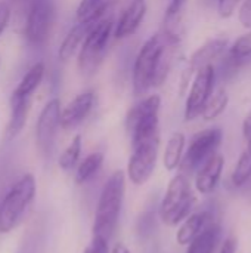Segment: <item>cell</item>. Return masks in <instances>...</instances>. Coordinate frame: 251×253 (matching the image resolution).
I'll return each mask as SVG.
<instances>
[{"label":"cell","instance_id":"obj_28","mask_svg":"<svg viewBox=\"0 0 251 253\" xmlns=\"http://www.w3.org/2000/svg\"><path fill=\"white\" fill-rule=\"evenodd\" d=\"M80 154H81V136L80 135H75L71 139L70 145L61 154L59 162H58L59 163V168L64 169V170H71L77 165V162L80 159Z\"/></svg>","mask_w":251,"mask_h":253},{"label":"cell","instance_id":"obj_4","mask_svg":"<svg viewBox=\"0 0 251 253\" xmlns=\"http://www.w3.org/2000/svg\"><path fill=\"white\" fill-rule=\"evenodd\" d=\"M197 197L194 196L188 176L179 173L170 181L167 191L161 200L160 219L169 227H176L191 215Z\"/></svg>","mask_w":251,"mask_h":253},{"label":"cell","instance_id":"obj_13","mask_svg":"<svg viewBox=\"0 0 251 253\" xmlns=\"http://www.w3.org/2000/svg\"><path fill=\"white\" fill-rule=\"evenodd\" d=\"M225 168V157L220 153H215L209 160H206L195 175V188L200 194L209 196L212 194L222 178Z\"/></svg>","mask_w":251,"mask_h":253},{"label":"cell","instance_id":"obj_9","mask_svg":"<svg viewBox=\"0 0 251 253\" xmlns=\"http://www.w3.org/2000/svg\"><path fill=\"white\" fill-rule=\"evenodd\" d=\"M215 79H216V71H215L213 64L200 68L194 74V80H192V84L186 98V104H185L186 122H192L201 116L209 98L213 93Z\"/></svg>","mask_w":251,"mask_h":253},{"label":"cell","instance_id":"obj_1","mask_svg":"<svg viewBox=\"0 0 251 253\" xmlns=\"http://www.w3.org/2000/svg\"><path fill=\"white\" fill-rule=\"evenodd\" d=\"M175 47L163 34H154L141 47L133 67V93L145 95L151 87L160 86L169 74L170 49Z\"/></svg>","mask_w":251,"mask_h":253},{"label":"cell","instance_id":"obj_29","mask_svg":"<svg viewBox=\"0 0 251 253\" xmlns=\"http://www.w3.org/2000/svg\"><path fill=\"white\" fill-rule=\"evenodd\" d=\"M241 0H219L217 9H219V15L222 18H229L232 16V13L235 12V9L238 7Z\"/></svg>","mask_w":251,"mask_h":253},{"label":"cell","instance_id":"obj_22","mask_svg":"<svg viewBox=\"0 0 251 253\" xmlns=\"http://www.w3.org/2000/svg\"><path fill=\"white\" fill-rule=\"evenodd\" d=\"M114 0H80L77 7V21L101 19L108 15Z\"/></svg>","mask_w":251,"mask_h":253},{"label":"cell","instance_id":"obj_3","mask_svg":"<svg viewBox=\"0 0 251 253\" xmlns=\"http://www.w3.org/2000/svg\"><path fill=\"white\" fill-rule=\"evenodd\" d=\"M37 185L31 173L22 175L6 193L0 203V233H10L22 219L36 197Z\"/></svg>","mask_w":251,"mask_h":253},{"label":"cell","instance_id":"obj_5","mask_svg":"<svg viewBox=\"0 0 251 253\" xmlns=\"http://www.w3.org/2000/svg\"><path fill=\"white\" fill-rule=\"evenodd\" d=\"M114 24L115 22L111 16L109 18L108 15L104 16L93 25V28L81 43L77 62H78V70L83 74L86 76L95 74L99 65L102 64L105 53L108 50L111 34L114 33Z\"/></svg>","mask_w":251,"mask_h":253},{"label":"cell","instance_id":"obj_24","mask_svg":"<svg viewBox=\"0 0 251 253\" xmlns=\"http://www.w3.org/2000/svg\"><path fill=\"white\" fill-rule=\"evenodd\" d=\"M104 163V154L102 153H92L89 154L77 168L75 172V182L77 184H86L90 181L102 168Z\"/></svg>","mask_w":251,"mask_h":253},{"label":"cell","instance_id":"obj_25","mask_svg":"<svg viewBox=\"0 0 251 253\" xmlns=\"http://www.w3.org/2000/svg\"><path fill=\"white\" fill-rule=\"evenodd\" d=\"M228 102H229V95L225 87H220L215 93H212L201 116L204 117V120H215L226 110Z\"/></svg>","mask_w":251,"mask_h":253},{"label":"cell","instance_id":"obj_31","mask_svg":"<svg viewBox=\"0 0 251 253\" xmlns=\"http://www.w3.org/2000/svg\"><path fill=\"white\" fill-rule=\"evenodd\" d=\"M83 253H108V242L99 237H93L92 243Z\"/></svg>","mask_w":251,"mask_h":253},{"label":"cell","instance_id":"obj_20","mask_svg":"<svg viewBox=\"0 0 251 253\" xmlns=\"http://www.w3.org/2000/svg\"><path fill=\"white\" fill-rule=\"evenodd\" d=\"M209 222L207 212H195L183 219L182 225L176 233V242L180 246H188L206 227Z\"/></svg>","mask_w":251,"mask_h":253},{"label":"cell","instance_id":"obj_32","mask_svg":"<svg viewBox=\"0 0 251 253\" xmlns=\"http://www.w3.org/2000/svg\"><path fill=\"white\" fill-rule=\"evenodd\" d=\"M9 19H10V7H9V4L6 1L0 0V34L7 27Z\"/></svg>","mask_w":251,"mask_h":253},{"label":"cell","instance_id":"obj_10","mask_svg":"<svg viewBox=\"0 0 251 253\" xmlns=\"http://www.w3.org/2000/svg\"><path fill=\"white\" fill-rule=\"evenodd\" d=\"M55 16V6L52 0H34L25 24V36L34 46L43 44L50 33Z\"/></svg>","mask_w":251,"mask_h":253},{"label":"cell","instance_id":"obj_23","mask_svg":"<svg viewBox=\"0 0 251 253\" xmlns=\"http://www.w3.org/2000/svg\"><path fill=\"white\" fill-rule=\"evenodd\" d=\"M44 76V64L43 62H37L34 64L27 74L21 79L18 87L13 90V93L19 95V96H27L31 98V95L34 93V90L40 86L41 80Z\"/></svg>","mask_w":251,"mask_h":253},{"label":"cell","instance_id":"obj_8","mask_svg":"<svg viewBox=\"0 0 251 253\" xmlns=\"http://www.w3.org/2000/svg\"><path fill=\"white\" fill-rule=\"evenodd\" d=\"M133 153L127 163L129 179L135 185L145 184L154 173L158 159L160 135L132 142Z\"/></svg>","mask_w":251,"mask_h":253},{"label":"cell","instance_id":"obj_21","mask_svg":"<svg viewBox=\"0 0 251 253\" xmlns=\"http://www.w3.org/2000/svg\"><path fill=\"white\" fill-rule=\"evenodd\" d=\"M183 148H185V135L182 132H175L167 141V145L164 148V156H163L164 168L169 172L179 168L182 156H183Z\"/></svg>","mask_w":251,"mask_h":253},{"label":"cell","instance_id":"obj_27","mask_svg":"<svg viewBox=\"0 0 251 253\" xmlns=\"http://www.w3.org/2000/svg\"><path fill=\"white\" fill-rule=\"evenodd\" d=\"M229 58L235 65L251 61V30L247 34L238 37L229 47Z\"/></svg>","mask_w":251,"mask_h":253},{"label":"cell","instance_id":"obj_19","mask_svg":"<svg viewBox=\"0 0 251 253\" xmlns=\"http://www.w3.org/2000/svg\"><path fill=\"white\" fill-rule=\"evenodd\" d=\"M222 236V227L217 222L207 224V227L188 245L186 253H215Z\"/></svg>","mask_w":251,"mask_h":253},{"label":"cell","instance_id":"obj_7","mask_svg":"<svg viewBox=\"0 0 251 253\" xmlns=\"http://www.w3.org/2000/svg\"><path fill=\"white\" fill-rule=\"evenodd\" d=\"M222 139H223V132L219 127H210L194 135L185 154L182 156L179 165L180 173L189 176L194 172H197L206 160H209L215 153H217Z\"/></svg>","mask_w":251,"mask_h":253},{"label":"cell","instance_id":"obj_30","mask_svg":"<svg viewBox=\"0 0 251 253\" xmlns=\"http://www.w3.org/2000/svg\"><path fill=\"white\" fill-rule=\"evenodd\" d=\"M238 18L246 28H251V0H244V3L240 7Z\"/></svg>","mask_w":251,"mask_h":253},{"label":"cell","instance_id":"obj_11","mask_svg":"<svg viewBox=\"0 0 251 253\" xmlns=\"http://www.w3.org/2000/svg\"><path fill=\"white\" fill-rule=\"evenodd\" d=\"M59 126H61V102L58 98H53L43 107L36 125V141L40 151L44 156L50 154Z\"/></svg>","mask_w":251,"mask_h":253},{"label":"cell","instance_id":"obj_17","mask_svg":"<svg viewBox=\"0 0 251 253\" xmlns=\"http://www.w3.org/2000/svg\"><path fill=\"white\" fill-rule=\"evenodd\" d=\"M185 3L186 0H172L164 15V28L161 34L166 37L167 42L175 46L180 42L182 37V15Z\"/></svg>","mask_w":251,"mask_h":253},{"label":"cell","instance_id":"obj_18","mask_svg":"<svg viewBox=\"0 0 251 253\" xmlns=\"http://www.w3.org/2000/svg\"><path fill=\"white\" fill-rule=\"evenodd\" d=\"M28 110H30V98L12 93L10 116H9L7 130H6L9 139L16 138L21 133V130L24 129V126L27 123V117H28Z\"/></svg>","mask_w":251,"mask_h":253},{"label":"cell","instance_id":"obj_33","mask_svg":"<svg viewBox=\"0 0 251 253\" xmlns=\"http://www.w3.org/2000/svg\"><path fill=\"white\" fill-rule=\"evenodd\" d=\"M237 248H238L237 239H235V237H228V239L223 242V245H222L219 253H237Z\"/></svg>","mask_w":251,"mask_h":253},{"label":"cell","instance_id":"obj_16","mask_svg":"<svg viewBox=\"0 0 251 253\" xmlns=\"http://www.w3.org/2000/svg\"><path fill=\"white\" fill-rule=\"evenodd\" d=\"M98 21L99 19L83 21V22H78L75 27H72L70 30V33L67 34V37L64 39V42L59 46V50H58V56H59L61 61H68L77 52V49H80L81 43L84 42V39L87 37V34L90 33V30L93 28V25Z\"/></svg>","mask_w":251,"mask_h":253},{"label":"cell","instance_id":"obj_35","mask_svg":"<svg viewBox=\"0 0 251 253\" xmlns=\"http://www.w3.org/2000/svg\"><path fill=\"white\" fill-rule=\"evenodd\" d=\"M111 253H130V251L127 249V246H126V245H123V243H117V245L114 246V249H112V252Z\"/></svg>","mask_w":251,"mask_h":253},{"label":"cell","instance_id":"obj_15","mask_svg":"<svg viewBox=\"0 0 251 253\" xmlns=\"http://www.w3.org/2000/svg\"><path fill=\"white\" fill-rule=\"evenodd\" d=\"M146 13V0H130L118 21L114 24V36L126 39L136 33Z\"/></svg>","mask_w":251,"mask_h":253},{"label":"cell","instance_id":"obj_14","mask_svg":"<svg viewBox=\"0 0 251 253\" xmlns=\"http://www.w3.org/2000/svg\"><path fill=\"white\" fill-rule=\"evenodd\" d=\"M95 104V93L92 90L77 95L64 110H61V127L65 130L75 129L90 114Z\"/></svg>","mask_w":251,"mask_h":253},{"label":"cell","instance_id":"obj_2","mask_svg":"<svg viewBox=\"0 0 251 253\" xmlns=\"http://www.w3.org/2000/svg\"><path fill=\"white\" fill-rule=\"evenodd\" d=\"M126 193V175L123 170H115L108 181L104 184L101 191L95 221H93V237L109 240L118 225L121 206Z\"/></svg>","mask_w":251,"mask_h":253},{"label":"cell","instance_id":"obj_34","mask_svg":"<svg viewBox=\"0 0 251 253\" xmlns=\"http://www.w3.org/2000/svg\"><path fill=\"white\" fill-rule=\"evenodd\" d=\"M243 135L246 138L247 142H251V111L249 113V116L244 119V123H243Z\"/></svg>","mask_w":251,"mask_h":253},{"label":"cell","instance_id":"obj_6","mask_svg":"<svg viewBox=\"0 0 251 253\" xmlns=\"http://www.w3.org/2000/svg\"><path fill=\"white\" fill-rule=\"evenodd\" d=\"M160 107L161 98L158 95H151L129 110L126 127L132 142L160 135Z\"/></svg>","mask_w":251,"mask_h":253},{"label":"cell","instance_id":"obj_26","mask_svg":"<svg viewBox=\"0 0 251 253\" xmlns=\"http://www.w3.org/2000/svg\"><path fill=\"white\" fill-rule=\"evenodd\" d=\"M231 179L234 187H243L251 179V142H247V148L241 153Z\"/></svg>","mask_w":251,"mask_h":253},{"label":"cell","instance_id":"obj_12","mask_svg":"<svg viewBox=\"0 0 251 253\" xmlns=\"http://www.w3.org/2000/svg\"><path fill=\"white\" fill-rule=\"evenodd\" d=\"M228 43H229L228 39H225V37H216V39H212V40L206 42L203 46H200L192 53V56L189 58V62H188V67L185 70L183 80H182V89L186 87V84L191 80V77L200 68L213 64V61H216L226 50Z\"/></svg>","mask_w":251,"mask_h":253}]
</instances>
